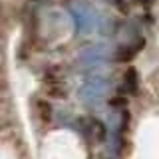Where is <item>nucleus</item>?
I'll use <instances>...</instances> for the list:
<instances>
[{"mask_svg": "<svg viewBox=\"0 0 159 159\" xmlns=\"http://www.w3.org/2000/svg\"><path fill=\"white\" fill-rule=\"evenodd\" d=\"M36 109H38V116H40L42 121H50V119H52V106H50L46 99H38Z\"/></svg>", "mask_w": 159, "mask_h": 159, "instance_id": "nucleus-1", "label": "nucleus"}, {"mask_svg": "<svg viewBox=\"0 0 159 159\" xmlns=\"http://www.w3.org/2000/svg\"><path fill=\"white\" fill-rule=\"evenodd\" d=\"M123 82H125V86H127V89H129L131 93L137 92V74H135V70H133V68H127V70H125Z\"/></svg>", "mask_w": 159, "mask_h": 159, "instance_id": "nucleus-2", "label": "nucleus"}, {"mask_svg": "<svg viewBox=\"0 0 159 159\" xmlns=\"http://www.w3.org/2000/svg\"><path fill=\"white\" fill-rule=\"evenodd\" d=\"M109 103H111V106H125V103H127V99H123V98H113Z\"/></svg>", "mask_w": 159, "mask_h": 159, "instance_id": "nucleus-3", "label": "nucleus"}]
</instances>
